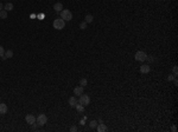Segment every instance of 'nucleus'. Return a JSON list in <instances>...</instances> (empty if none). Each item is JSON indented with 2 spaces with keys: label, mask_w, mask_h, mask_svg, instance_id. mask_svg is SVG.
<instances>
[{
  "label": "nucleus",
  "mask_w": 178,
  "mask_h": 132,
  "mask_svg": "<svg viewBox=\"0 0 178 132\" xmlns=\"http://www.w3.org/2000/svg\"><path fill=\"white\" fill-rule=\"evenodd\" d=\"M46 123H48V117L45 116L44 113H40L39 116L36 118V124H37V126H44Z\"/></svg>",
  "instance_id": "obj_1"
},
{
  "label": "nucleus",
  "mask_w": 178,
  "mask_h": 132,
  "mask_svg": "<svg viewBox=\"0 0 178 132\" xmlns=\"http://www.w3.org/2000/svg\"><path fill=\"white\" fill-rule=\"evenodd\" d=\"M52 26H54V28H56V29H63L65 26V21L62 19V18H57V19L54 20Z\"/></svg>",
  "instance_id": "obj_2"
},
{
  "label": "nucleus",
  "mask_w": 178,
  "mask_h": 132,
  "mask_svg": "<svg viewBox=\"0 0 178 132\" xmlns=\"http://www.w3.org/2000/svg\"><path fill=\"white\" fill-rule=\"evenodd\" d=\"M61 18L64 21H70L73 19V13L69 10H62L61 11Z\"/></svg>",
  "instance_id": "obj_3"
},
{
  "label": "nucleus",
  "mask_w": 178,
  "mask_h": 132,
  "mask_svg": "<svg viewBox=\"0 0 178 132\" xmlns=\"http://www.w3.org/2000/svg\"><path fill=\"white\" fill-rule=\"evenodd\" d=\"M146 58H147V54L145 53L144 51H138L137 53L134 54V59L137 60V61H145L146 60Z\"/></svg>",
  "instance_id": "obj_4"
},
{
  "label": "nucleus",
  "mask_w": 178,
  "mask_h": 132,
  "mask_svg": "<svg viewBox=\"0 0 178 132\" xmlns=\"http://www.w3.org/2000/svg\"><path fill=\"white\" fill-rule=\"evenodd\" d=\"M79 103L82 104L83 106H88L89 104H90V98H89L88 94H81L80 96V99H79Z\"/></svg>",
  "instance_id": "obj_5"
},
{
  "label": "nucleus",
  "mask_w": 178,
  "mask_h": 132,
  "mask_svg": "<svg viewBox=\"0 0 178 132\" xmlns=\"http://www.w3.org/2000/svg\"><path fill=\"white\" fill-rule=\"evenodd\" d=\"M25 120H26V123H27L29 125H32V124L36 123V117L33 114H27V116L25 117Z\"/></svg>",
  "instance_id": "obj_6"
},
{
  "label": "nucleus",
  "mask_w": 178,
  "mask_h": 132,
  "mask_svg": "<svg viewBox=\"0 0 178 132\" xmlns=\"http://www.w3.org/2000/svg\"><path fill=\"white\" fill-rule=\"evenodd\" d=\"M96 130H97V132H106L108 130V127H107V125L104 123H100L99 125L96 126Z\"/></svg>",
  "instance_id": "obj_7"
},
{
  "label": "nucleus",
  "mask_w": 178,
  "mask_h": 132,
  "mask_svg": "<svg viewBox=\"0 0 178 132\" xmlns=\"http://www.w3.org/2000/svg\"><path fill=\"white\" fill-rule=\"evenodd\" d=\"M79 103V100H77V99H76V97H75V96H73V97H70L69 98V100H68V104H69L70 106H71V107H75V106H76V104Z\"/></svg>",
  "instance_id": "obj_8"
},
{
  "label": "nucleus",
  "mask_w": 178,
  "mask_h": 132,
  "mask_svg": "<svg viewBox=\"0 0 178 132\" xmlns=\"http://www.w3.org/2000/svg\"><path fill=\"white\" fill-rule=\"evenodd\" d=\"M150 71H151L150 65H141V66H140V72H141V73H148Z\"/></svg>",
  "instance_id": "obj_9"
},
{
  "label": "nucleus",
  "mask_w": 178,
  "mask_h": 132,
  "mask_svg": "<svg viewBox=\"0 0 178 132\" xmlns=\"http://www.w3.org/2000/svg\"><path fill=\"white\" fill-rule=\"evenodd\" d=\"M7 105L4 103H0V114H5V113H7Z\"/></svg>",
  "instance_id": "obj_10"
},
{
  "label": "nucleus",
  "mask_w": 178,
  "mask_h": 132,
  "mask_svg": "<svg viewBox=\"0 0 178 132\" xmlns=\"http://www.w3.org/2000/svg\"><path fill=\"white\" fill-rule=\"evenodd\" d=\"M12 57H13V51H12V50H8V51H5V54H4V55H2L1 58L5 60V59H7V58H12Z\"/></svg>",
  "instance_id": "obj_11"
},
{
  "label": "nucleus",
  "mask_w": 178,
  "mask_h": 132,
  "mask_svg": "<svg viewBox=\"0 0 178 132\" xmlns=\"http://www.w3.org/2000/svg\"><path fill=\"white\" fill-rule=\"evenodd\" d=\"M83 93V87L82 86H77V87L74 88V94H76V96H81Z\"/></svg>",
  "instance_id": "obj_12"
},
{
  "label": "nucleus",
  "mask_w": 178,
  "mask_h": 132,
  "mask_svg": "<svg viewBox=\"0 0 178 132\" xmlns=\"http://www.w3.org/2000/svg\"><path fill=\"white\" fill-rule=\"evenodd\" d=\"M54 10L56 11V12H61V11L63 10V5H62L61 2H56L54 5Z\"/></svg>",
  "instance_id": "obj_13"
},
{
  "label": "nucleus",
  "mask_w": 178,
  "mask_h": 132,
  "mask_svg": "<svg viewBox=\"0 0 178 132\" xmlns=\"http://www.w3.org/2000/svg\"><path fill=\"white\" fill-rule=\"evenodd\" d=\"M93 20H94V17H93L91 14H87V15H86V18H84V21H86L87 24L93 23Z\"/></svg>",
  "instance_id": "obj_14"
},
{
  "label": "nucleus",
  "mask_w": 178,
  "mask_h": 132,
  "mask_svg": "<svg viewBox=\"0 0 178 132\" xmlns=\"http://www.w3.org/2000/svg\"><path fill=\"white\" fill-rule=\"evenodd\" d=\"M4 8H5V11H12L13 10V4H11V2H7L5 6H4Z\"/></svg>",
  "instance_id": "obj_15"
},
{
  "label": "nucleus",
  "mask_w": 178,
  "mask_h": 132,
  "mask_svg": "<svg viewBox=\"0 0 178 132\" xmlns=\"http://www.w3.org/2000/svg\"><path fill=\"white\" fill-rule=\"evenodd\" d=\"M0 18H1V19H6V18H7V11H5V10L0 11Z\"/></svg>",
  "instance_id": "obj_16"
},
{
  "label": "nucleus",
  "mask_w": 178,
  "mask_h": 132,
  "mask_svg": "<svg viewBox=\"0 0 178 132\" xmlns=\"http://www.w3.org/2000/svg\"><path fill=\"white\" fill-rule=\"evenodd\" d=\"M75 107H76V110H77V111H80V112H83V105H82V104H80V103H77L76 104V106H75Z\"/></svg>",
  "instance_id": "obj_17"
},
{
  "label": "nucleus",
  "mask_w": 178,
  "mask_h": 132,
  "mask_svg": "<svg viewBox=\"0 0 178 132\" xmlns=\"http://www.w3.org/2000/svg\"><path fill=\"white\" fill-rule=\"evenodd\" d=\"M87 84H88V81H87V79H86V78H82L81 80H80V85H81L82 87H84Z\"/></svg>",
  "instance_id": "obj_18"
},
{
  "label": "nucleus",
  "mask_w": 178,
  "mask_h": 132,
  "mask_svg": "<svg viewBox=\"0 0 178 132\" xmlns=\"http://www.w3.org/2000/svg\"><path fill=\"white\" fill-rule=\"evenodd\" d=\"M96 126H97V122H95V120H91V122L89 123V127H90V129H95Z\"/></svg>",
  "instance_id": "obj_19"
},
{
  "label": "nucleus",
  "mask_w": 178,
  "mask_h": 132,
  "mask_svg": "<svg viewBox=\"0 0 178 132\" xmlns=\"http://www.w3.org/2000/svg\"><path fill=\"white\" fill-rule=\"evenodd\" d=\"M80 28H81V29H86V28H87V23H86V21H82V23L80 24Z\"/></svg>",
  "instance_id": "obj_20"
},
{
  "label": "nucleus",
  "mask_w": 178,
  "mask_h": 132,
  "mask_svg": "<svg viewBox=\"0 0 178 132\" xmlns=\"http://www.w3.org/2000/svg\"><path fill=\"white\" fill-rule=\"evenodd\" d=\"M4 54H5V50H4V47L0 45V57H2Z\"/></svg>",
  "instance_id": "obj_21"
},
{
  "label": "nucleus",
  "mask_w": 178,
  "mask_h": 132,
  "mask_svg": "<svg viewBox=\"0 0 178 132\" xmlns=\"http://www.w3.org/2000/svg\"><path fill=\"white\" fill-rule=\"evenodd\" d=\"M70 132H77V126H71L70 127Z\"/></svg>",
  "instance_id": "obj_22"
},
{
  "label": "nucleus",
  "mask_w": 178,
  "mask_h": 132,
  "mask_svg": "<svg viewBox=\"0 0 178 132\" xmlns=\"http://www.w3.org/2000/svg\"><path fill=\"white\" fill-rule=\"evenodd\" d=\"M177 74H178V67L175 66V67H173V76H177Z\"/></svg>",
  "instance_id": "obj_23"
},
{
  "label": "nucleus",
  "mask_w": 178,
  "mask_h": 132,
  "mask_svg": "<svg viewBox=\"0 0 178 132\" xmlns=\"http://www.w3.org/2000/svg\"><path fill=\"white\" fill-rule=\"evenodd\" d=\"M173 78H175V76H172V74H170V76L168 77L169 80H173Z\"/></svg>",
  "instance_id": "obj_24"
},
{
  "label": "nucleus",
  "mask_w": 178,
  "mask_h": 132,
  "mask_svg": "<svg viewBox=\"0 0 178 132\" xmlns=\"http://www.w3.org/2000/svg\"><path fill=\"white\" fill-rule=\"evenodd\" d=\"M171 130H172V132H176V131H177V127H176V126H175V125H173V126H172V129H171Z\"/></svg>",
  "instance_id": "obj_25"
},
{
  "label": "nucleus",
  "mask_w": 178,
  "mask_h": 132,
  "mask_svg": "<svg viewBox=\"0 0 178 132\" xmlns=\"http://www.w3.org/2000/svg\"><path fill=\"white\" fill-rule=\"evenodd\" d=\"M2 8H4V5H2V4H1V2H0V11L2 10Z\"/></svg>",
  "instance_id": "obj_26"
}]
</instances>
